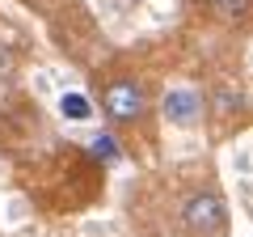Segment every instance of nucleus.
Returning a JSON list of instances; mask_svg holds the SVG:
<instances>
[{
    "instance_id": "obj_5",
    "label": "nucleus",
    "mask_w": 253,
    "mask_h": 237,
    "mask_svg": "<svg viewBox=\"0 0 253 237\" xmlns=\"http://www.w3.org/2000/svg\"><path fill=\"white\" fill-rule=\"evenodd\" d=\"M211 9H215L219 17H228V21H241L245 13H249V0H211Z\"/></svg>"
},
{
    "instance_id": "obj_6",
    "label": "nucleus",
    "mask_w": 253,
    "mask_h": 237,
    "mask_svg": "<svg viewBox=\"0 0 253 237\" xmlns=\"http://www.w3.org/2000/svg\"><path fill=\"white\" fill-rule=\"evenodd\" d=\"M89 148H93V157H101V161H114V157H118V144H114V136H110V131L93 136V140H89Z\"/></svg>"
},
{
    "instance_id": "obj_1",
    "label": "nucleus",
    "mask_w": 253,
    "mask_h": 237,
    "mask_svg": "<svg viewBox=\"0 0 253 237\" xmlns=\"http://www.w3.org/2000/svg\"><path fill=\"white\" fill-rule=\"evenodd\" d=\"M181 225L194 237H228L232 229V208L219 191H194L181 203Z\"/></svg>"
},
{
    "instance_id": "obj_3",
    "label": "nucleus",
    "mask_w": 253,
    "mask_h": 237,
    "mask_svg": "<svg viewBox=\"0 0 253 237\" xmlns=\"http://www.w3.org/2000/svg\"><path fill=\"white\" fill-rule=\"evenodd\" d=\"M161 115H165L169 127H181V131L199 127L203 123V93L190 89V85H173V89L161 98Z\"/></svg>"
},
{
    "instance_id": "obj_4",
    "label": "nucleus",
    "mask_w": 253,
    "mask_h": 237,
    "mask_svg": "<svg viewBox=\"0 0 253 237\" xmlns=\"http://www.w3.org/2000/svg\"><path fill=\"white\" fill-rule=\"evenodd\" d=\"M59 115L68 118V123H89V118H93V102H89V93H81V89H63V93H59Z\"/></svg>"
},
{
    "instance_id": "obj_2",
    "label": "nucleus",
    "mask_w": 253,
    "mask_h": 237,
    "mask_svg": "<svg viewBox=\"0 0 253 237\" xmlns=\"http://www.w3.org/2000/svg\"><path fill=\"white\" fill-rule=\"evenodd\" d=\"M101 110H106L110 123H139L148 115V93L135 81H114L101 93Z\"/></svg>"
}]
</instances>
